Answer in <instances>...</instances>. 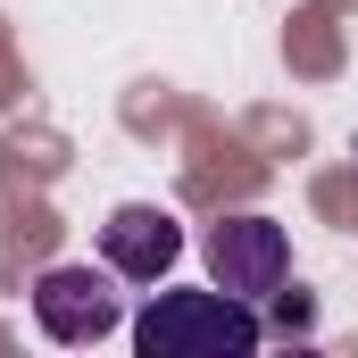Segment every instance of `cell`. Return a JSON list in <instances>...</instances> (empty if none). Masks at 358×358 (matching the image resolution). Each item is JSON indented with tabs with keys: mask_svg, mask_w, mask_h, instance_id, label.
<instances>
[{
	"mask_svg": "<svg viewBox=\"0 0 358 358\" xmlns=\"http://www.w3.org/2000/svg\"><path fill=\"white\" fill-rule=\"evenodd\" d=\"M267 342L259 308L217 292H150V308L134 317V350L142 358H250Z\"/></svg>",
	"mask_w": 358,
	"mask_h": 358,
	"instance_id": "1",
	"label": "cell"
},
{
	"mask_svg": "<svg viewBox=\"0 0 358 358\" xmlns=\"http://www.w3.org/2000/svg\"><path fill=\"white\" fill-rule=\"evenodd\" d=\"M100 250H108V267L125 275V283H159V275H176V259H183V225L167 208H117V217L100 225Z\"/></svg>",
	"mask_w": 358,
	"mask_h": 358,
	"instance_id": "4",
	"label": "cell"
},
{
	"mask_svg": "<svg viewBox=\"0 0 358 358\" xmlns=\"http://www.w3.org/2000/svg\"><path fill=\"white\" fill-rule=\"evenodd\" d=\"M117 267H50L34 283V325L50 342H100L117 334Z\"/></svg>",
	"mask_w": 358,
	"mask_h": 358,
	"instance_id": "2",
	"label": "cell"
},
{
	"mask_svg": "<svg viewBox=\"0 0 358 358\" xmlns=\"http://www.w3.org/2000/svg\"><path fill=\"white\" fill-rule=\"evenodd\" d=\"M208 275L234 300H267V292H283V275H292V234L275 217H225L208 234Z\"/></svg>",
	"mask_w": 358,
	"mask_h": 358,
	"instance_id": "3",
	"label": "cell"
}]
</instances>
